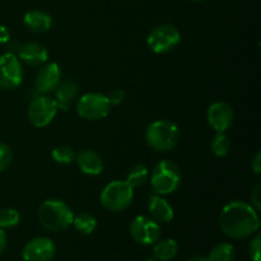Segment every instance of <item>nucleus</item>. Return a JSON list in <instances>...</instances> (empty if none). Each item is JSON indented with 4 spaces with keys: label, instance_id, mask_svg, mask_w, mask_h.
Returning <instances> with one entry per match:
<instances>
[{
    "label": "nucleus",
    "instance_id": "1",
    "mask_svg": "<svg viewBox=\"0 0 261 261\" xmlns=\"http://www.w3.org/2000/svg\"><path fill=\"white\" fill-rule=\"evenodd\" d=\"M219 227L226 236L244 240L260 229L259 213L246 201L233 200L226 204L219 214Z\"/></svg>",
    "mask_w": 261,
    "mask_h": 261
},
{
    "label": "nucleus",
    "instance_id": "2",
    "mask_svg": "<svg viewBox=\"0 0 261 261\" xmlns=\"http://www.w3.org/2000/svg\"><path fill=\"white\" fill-rule=\"evenodd\" d=\"M37 217L46 229L51 232H61L71 226L74 213L65 201L47 199L38 206Z\"/></svg>",
    "mask_w": 261,
    "mask_h": 261
},
{
    "label": "nucleus",
    "instance_id": "3",
    "mask_svg": "<svg viewBox=\"0 0 261 261\" xmlns=\"http://www.w3.org/2000/svg\"><path fill=\"white\" fill-rule=\"evenodd\" d=\"M181 138L180 129L168 120L153 121L145 132L147 144L157 152H168L178 144Z\"/></svg>",
    "mask_w": 261,
    "mask_h": 261
},
{
    "label": "nucleus",
    "instance_id": "4",
    "mask_svg": "<svg viewBox=\"0 0 261 261\" xmlns=\"http://www.w3.org/2000/svg\"><path fill=\"white\" fill-rule=\"evenodd\" d=\"M181 170L177 163L163 160L154 166L150 175V186L157 195H170L175 193L181 184Z\"/></svg>",
    "mask_w": 261,
    "mask_h": 261
},
{
    "label": "nucleus",
    "instance_id": "5",
    "mask_svg": "<svg viewBox=\"0 0 261 261\" xmlns=\"http://www.w3.org/2000/svg\"><path fill=\"white\" fill-rule=\"evenodd\" d=\"M134 199V188L125 181L115 180L102 190L99 201L110 212H122L132 204Z\"/></svg>",
    "mask_w": 261,
    "mask_h": 261
},
{
    "label": "nucleus",
    "instance_id": "6",
    "mask_svg": "<svg viewBox=\"0 0 261 261\" xmlns=\"http://www.w3.org/2000/svg\"><path fill=\"white\" fill-rule=\"evenodd\" d=\"M111 103L106 94L91 92L86 93L78 99L76 103V114L84 120L97 121L102 120L110 114Z\"/></svg>",
    "mask_w": 261,
    "mask_h": 261
},
{
    "label": "nucleus",
    "instance_id": "7",
    "mask_svg": "<svg viewBox=\"0 0 261 261\" xmlns=\"http://www.w3.org/2000/svg\"><path fill=\"white\" fill-rule=\"evenodd\" d=\"M181 42V33L175 25L160 24L153 28L147 37V45L154 54H167Z\"/></svg>",
    "mask_w": 261,
    "mask_h": 261
},
{
    "label": "nucleus",
    "instance_id": "8",
    "mask_svg": "<svg viewBox=\"0 0 261 261\" xmlns=\"http://www.w3.org/2000/svg\"><path fill=\"white\" fill-rule=\"evenodd\" d=\"M58 114V106L53 97L47 94L36 96L28 105L27 116L35 127H46Z\"/></svg>",
    "mask_w": 261,
    "mask_h": 261
},
{
    "label": "nucleus",
    "instance_id": "9",
    "mask_svg": "<svg viewBox=\"0 0 261 261\" xmlns=\"http://www.w3.org/2000/svg\"><path fill=\"white\" fill-rule=\"evenodd\" d=\"M24 78V69L18 56L13 53L0 55V89L18 88Z\"/></svg>",
    "mask_w": 261,
    "mask_h": 261
},
{
    "label": "nucleus",
    "instance_id": "10",
    "mask_svg": "<svg viewBox=\"0 0 261 261\" xmlns=\"http://www.w3.org/2000/svg\"><path fill=\"white\" fill-rule=\"evenodd\" d=\"M129 232L133 240L139 245H154L161 237L160 223L147 216H138L132 221Z\"/></svg>",
    "mask_w": 261,
    "mask_h": 261
},
{
    "label": "nucleus",
    "instance_id": "11",
    "mask_svg": "<svg viewBox=\"0 0 261 261\" xmlns=\"http://www.w3.org/2000/svg\"><path fill=\"white\" fill-rule=\"evenodd\" d=\"M55 254V242L45 236L30 240L22 250V257L24 261H53Z\"/></svg>",
    "mask_w": 261,
    "mask_h": 261
},
{
    "label": "nucleus",
    "instance_id": "12",
    "mask_svg": "<svg viewBox=\"0 0 261 261\" xmlns=\"http://www.w3.org/2000/svg\"><path fill=\"white\" fill-rule=\"evenodd\" d=\"M206 120L212 129L216 130V133H226L233 124V109L227 102H213L206 110Z\"/></svg>",
    "mask_w": 261,
    "mask_h": 261
},
{
    "label": "nucleus",
    "instance_id": "13",
    "mask_svg": "<svg viewBox=\"0 0 261 261\" xmlns=\"http://www.w3.org/2000/svg\"><path fill=\"white\" fill-rule=\"evenodd\" d=\"M61 82V69L58 63L42 64L40 70L36 74L35 88L40 94L53 93Z\"/></svg>",
    "mask_w": 261,
    "mask_h": 261
},
{
    "label": "nucleus",
    "instance_id": "14",
    "mask_svg": "<svg viewBox=\"0 0 261 261\" xmlns=\"http://www.w3.org/2000/svg\"><path fill=\"white\" fill-rule=\"evenodd\" d=\"M17 56L20 63L30 66H41L47 63L48 51L40 42H27L19 46Z\"/></svg>",
    "mask_w": 261,
    "mask_h": 261
},
{
    "label": "nucleus",
    "instance_id": "15",
    "mask_svg": "<svg viewBox=\"0 0 261 261\" xmlns=\"http://www.w3.org/2000/svg\"><path fill=\"white\" fill-rule=\"evenodd\" d=\"M75 162L79 170L88 176H98L103 171V160L92 149H82L75 154Z\"/></svg>",
    "mask_w": 261,
    "mask_h": 261
},
{
    "label": "nucleus",
    "instance_id": "16",
    "mask_svg": "<svg viewBox=\"0 0 261 261\" xmlns=\"http://www.w3.org/2000/svg\"><path fill=\"white\" fill-rule=\"evenodd\" d=\"M148 209H149L150 218L154 219L157 223H170L175 217L172 205L162 198V195H152L148 201Z\"/></svg>",
    "mask_w": 261,
    "mask_h": 261
},
{
    "label": "nucleus",
    "instance_id": "17",
    "mask_svg": "<svg viewBox=\"0 0 261 261\" xmlns=\"http://www.w3.org/2000/svg\"><path fill=\"white\" fill-rule=\"evenodd\" d=\"M54 93H55L54 99H55L58 110L68 111L74 99L78 96V84L73 79H65V81L60 82Z\"/></svg>",
    "mask_w": 261,
    "mask_h": 261
},
{
    "label": "nucleus",
    "instance_id": "18",
    "mask_svg": "<svg viewBox=\"0 0 261 261\" xmlns=\"http://www.w3.org/2000/svg\"><path fill=\"white\" fill-rule=\"evenodd\" d=\"M25 27L33 33H45L53 27V17L47 12L41 9L30 10L23 17Z\"/></svg>",
    "mask_w": 261,
    "mask_h": 261
},
{
    "label": "nucleus",
    "instance_id": "19",
    "mask_svg": "<svg viewBox=\"0 0 261 261\" xmlns=\"http://www.w3.org/2000/svg\"><path fill=\"white\" fill-rule=\"evenodd\" d=\"M178 245L173 239L158 240L153 247V256L157 261L172 260L177 255Z\"/></svg>",
    "mask_w": 261,
    "mask_h": 261
},
{
    "label": "nucleus",
    "instance_id": "20",
    "mask_svg": "<svg viewBox=\"0 0 261 261\" xmlns=\"http://www.w3.org/2000/svg\"><path fill=\"white\" fill-rule=\"evenodd\" d=\"M71 226L82 234H91L96 231L97 228V219L96 217L92 216L88 212H82L74 216Z\"/></svg>",
    "mask_w": 261,
    "mask_h": 261
},
{
    "label": "nucleus",
    "instance_id": "21",
    "mask_svg": "<svg viewBox=\"0 0 261 261\" xmlns=\"http://www.w3.org/2000/svg\"><path fill=\"white\" fill-rule=\"evenodd\" d=\"M208 261H234L236 260V250L233 245L228 242H221L211 250L206 256Z\"/></svg>",
    "mask_w": 261,
    "mask_h": 261
},
{
    "label": "nucleus",
    "instance_id": "22",
    "mask_svg": "<svg viewBox=\"0 0 261 261\" xmlns=\"http://www.w3.org/2000/svg\"><path fill=\"white\" fill-rule=\"evenodd\" d=\"M148 176H149L148 168L142 163H138V165L133 166L129 172H127L126 182L133 188H139V186H143L147 182Z\"/></svg>",
    "mask_w": 261,
    "mask_h": 261
},
{
    "label": "nucleus",
    "instance_id": "23",
    "mask_svg": "<svg viewBox=\"0 0 261 261\" xmlns=\"http://www.w3.org/2000/svg\"><path fill=\"white\" fill-rule=\"evenodd\" d=\"M231 149V140L226 133H217L212 140V152L217 157H226Z\"/></svg>",
    "mask_w": 261,
    "mask_h": 261
},
{
    "label": "nucleus",
    "instance_id": "24",
    "mask_svg": "<svg viewBox=\"0 0 261 261\" xmlns=\"http://www.w3.org/2000/svg\"><path fill=\"white\" fill-rule=\"evenodd\" d=\"M75 154L73 148L68 147V145H59V147L54 148L51 152V157L59 165H70L75 161Z\"/></svg>",
    "mask_w": 261,
    "mask_h": 261
},
{
    "label": "nucleus",
    "instance_id": "25",
    "mask_svg": "<svg viewBox=\"0 0 261 261\" xmlns=\"http://www.w3.org/2000/svg\"><path fill=\"white\" fill-rule=\"evenodd\" d=\"M20 214L17 209L3 208L0 209V228H14L19 224Z\"/></svg>",
    "mask_w": 261,
    "mask_h": 261
},
{
    "label": "nucleus",
    "instance_id": "26",
    "mask_svg": "<svg viewBox=\"0 0 261 261\" xmlns=\"http://www.w3.org/2000/svg\"><path fill=\"white\" fill-rule=\"evenodd\" d=\"M13 161V152L7 143L0 142V173L7 170Z\"/></svg>",
    "mask_w": 261,
    "mask_h": 261
},
{
    "label": "nucleus",
    "instance_id": "27",
    "mask_svg": "<svg viewBox=\"0 0 261 261\" xmlns=\"http://www.w3.org/2000/svg\"><path fill=\"white\" fill-rule=\"evenodd\" d=\"M260 250H261V236L260 233H255L252 237L251 242L249 245V256L252 261H261L260 257Z\"/></svg>",
    "mask_w": 261,
    "mask_h": 261
},
{
    "label": "nucleus",
    "instance_id": "28",
    "mask_svg": "<svg viewBox=\"0 0 261 261\" xmlns=\"http://www.w3.org/2000/svg\"><path fill=\"white\" fill-rule=\"evenodd\" d=\"M125 92L122 89H114L109 93L107 98H109L111 106H117V105H121L125 101Z\"/></svg>",
    "mask_w": 261,
    "mask_h": 261
},
{
    "label": "nucleus",
    "instance_id": "29",
    "mask_svg": "<svg viewBox=\"0 0 261 261\" xmlns=\"http://www.w3.org/2000/svg\"><path fill=\"white\" fill-rule=\"evenodd\" d=\"M251 206L259 213L261 209V185L257 184L251 193Z\"/></svg>",
    "mask_w": 261,
    "mask_h": 261
},
{
    "label": "nucleus",
    "instance_id": "30",
    "mask_svg": "<svg viewBox=\"0 0 261 261\" xmlns=\"http://www.w3.org/2000/svg\"><path fill=\"white\" fill-rule=\"evenodd\" d=\"M10 40V32L4 24L0 23V45H4Z\"/></svg>",
    "mask_w": 261,
    "mask_h": 261
},
{
    "label": "nucleus",
    "instance_id": "31",
    "mask_svg": "<svg viewBox=\"0 0 261 261\" xmlns=\"http://www.w3.org/2000/svg\"><path fill=\"white\" fill-rule=\"evenodd\" d=\"M251 168L254 170V172L256 173V175H260L261 173V153L257 152L256 154H255L254 160H252L251 162Z\"/></svg>",
    "mask_w": 261,
    "mask_h": 261
},
{
    "label": "nucleus",
    "instance_id": "32",
    "mask_svg": "<svg viewBox=\"0 0 261 261\" xmlns=\"http://www.w3.org/2000/svg\"><path fill=\"white\" fill-rule=\"evenodd\" d=\"M7 244H8V239H7V233L3 228H0V255L5 251L7 249Z\"/></svg>",
    "mask_w": 261,
    "mask_h": 261
},
{
    "label": "nucleus",
    "instance_id": "33",
    "mask_svg": "<svg viewBox=\"0 0 261 261\" xmlns=\"http://www.w3.org/2000/svg\"><path fill=\"white\" fill-rule=\"evenodd\" d=\"M186 261H208V260H206V256H204V255L195 254V255H193V256L189 257Z\"/></svg>",
    "mask_w": 261,
    "mask_h": 261
},
{
    "label": "nucleus",
    "instance_id": "34",
    "mask_svg": "<svg viewBox=\"0 0 261 261\" xmlns=\"http://www.w3.org/2000/svg\"><path fill=\"white\" fill-rule=\"evenodd\" d=\"M191 2H195V3H201V2H205V0H191Z\"/></svg>",
    "mask_w": 261,
    "mask_h": 261
},
{
    "label": "nucleus",
    "instance_id": "35",
    "mask_svg": "<svg viewBox=\"0 0 261 261\" xmlns=\"http://www.w3.org/2000/svg\"><path fill=\"white\" fill-rule=\"evenodd\" d=\"M145 261H157L155 259H149V260H145Z\"/></svg>",
    "mask_w": 261,
    "mask_h": 261
}]
</instances>
